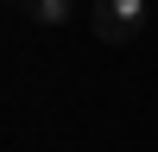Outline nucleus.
I'll use <instances>...</instances> for the list:
<instances>
[{"mask_svg":"<svg viewBox=\"0 0 158 152\" xmlns=\"http://www.w3.org/2000/svg\"><path fill=\"white\" fill-rule=\"evenodd\" d=\"M95 38L101 44H133V38H146V25H152V6L146 0H95Z\"/></svg>","mask_w":158,"mask_h":152,"instance_id":"f257e3e1","label":"nucleus"},{"mask_svg":"<svg viewBox=\"0 0 158 152\" xmlns=\"http://www.w3.org/2000/svg\"><path fill=\"white\" fill-rule=\"evenodd\" d=\"M13 6H19L32 25H44V32H57V25L76 19V0H13Z\"/></svg>","mask_w":158,"mask_h":152,"instance_id":"f03ea898","label":"nucleus"}]
</instances>
